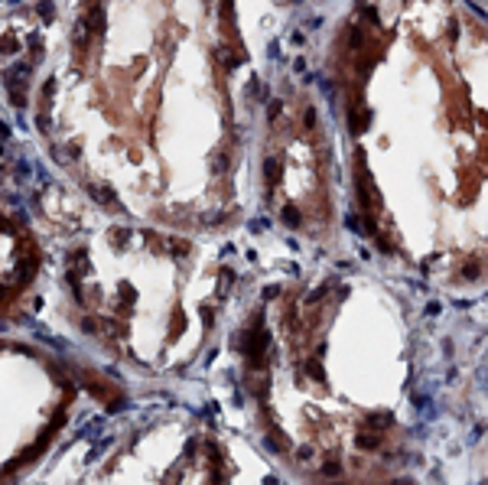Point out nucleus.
<instances>
[{
    "label": "nucleus",
    "mask_w": 488,
    "mask_h": 485,
    "mask_svg": "<svg viewBox=\"0 0 488 485\" xmlns=\"http://www.w3.org/2000/svg\"><path fill=\"white\" fill-rule=\"evenodd\" d=\"M88 26H91V33L104 30V10H101V7H94L91 13H88Z\"/></svg>",
    "instance_id": "nucleus-2"
},
{
    "label": "nucleus",
    "mask_w": 488,
    "mask_h": 485,
    "mask_svg": "<svg viewBox=\"0 0 488 485\" xmlns=\"http://www.w3.org/2000/svg\"><path fill=\"white\" fill-rule=\"evenodd\" d=\"M303 118H306V127H316V111H312V108H306Z\"/></svg>",
    "instance_id": "nucleus-9"
},
{
    "label": "nucleus",
    "mask_w": 488,
    "mask_h": 485,
    "mask_svg": "<svg viewBox=\"0 0 488 485\" xmlns=\"http://www.w3.org/2000/svg\"><path fill=\"white\" fill-rule=\"evenodd\" d=\"M296 219H300V212H296L293 205H287V209H283V221H287V225H296Z\"/></svg>",
    "instance_id": "nucleus-5"
},
{
    "label": "nucleus",
    "mask_w": 488,
    "mask_h": 485,
    "mask_svg": "<svg viewBox=\"0 0 488 485\" xmlns=\"http://www.w3.org/2000/svg\"><path fill=\"white\" fill-rule=\"evenodd\" d=\"M352 124H355V131H364V127H368V111H358V114H352Z\"/></svg>",
    "instance_id": "nucleus-3"
},
{
    "label": "nucleus",
    "mask_w": 488,
    "mask_h": 485,
    "mask_svg": "<svg viewBox=\"0 0 488 485\" xmlns=\"http://www.w3.org/2000/svg\"><path fill=\"white\" fill-rule=\"evenodd\" d=\"M88 192H91L94 199H101V205H114V202H117L114 192H111L108 186H88Z\"/></svg>",
    "instance_id": "nucleus-1"
},
{
    "label": "nucleus",
    "mask_w": 488,
    "mask_h": 485,
    "mask_svg": "<svg viewBox=\"0 0 488 485\" xmlns=\"http://www.w3.org/2000/svg\"><path fill=\"white\" fill-rule=\"evenodd\" d=\"M39 13L46 16V20H52V16H55V7H52V0H39Z\"/></svg>",
    "instance_id": "nucleus-4"
},
{
    "label": "nucleus",
    "mask_w": 488,
    "mask_h": 485,
    "mask_svg": "<svg viewBox=\"0 0 488 485\" xmlns=\"http://www.w3.org/2000/svg\"><path fill=\"white\" fill-rule=\"evenodd\" d=\"M222 3V10H225V20L231 23V16H234V0H218Z\"/></svg>",
    "instance_id": "nucleus-7"
},
{
    "label": "nucleus",
    "mask_w": 488,
    "mask_h": 485,
    "mask_svg": "<svg viewBox=\"0 0 488 485\" xmlns=\"http://www.w3.org/2000/svg\"><path fill=\"white\" fill-rule=\"evenodd\" d=\"M345 225H349L352 231H355V235H361V231H364V228H361V221H358L355 215H349V219H345Z\"/></svg>",
    "instance_id": "nucleus-8"
},
{
    "label": "nucleus",
    "mask_w": 488,
    "mask_h": 485,
    "mask_svg": "<svg viewBox=\"0 0 488 485\" xmlns=\"http://www.w3.org/2000/svg\"><path fill=\"white\" fill-rule=\"evenodd\" d=\"M280 111H283V101H270V104H267V118H280Z\"/></svg>",
    "instance_id": "nucleus-6"
}]
</instances>
